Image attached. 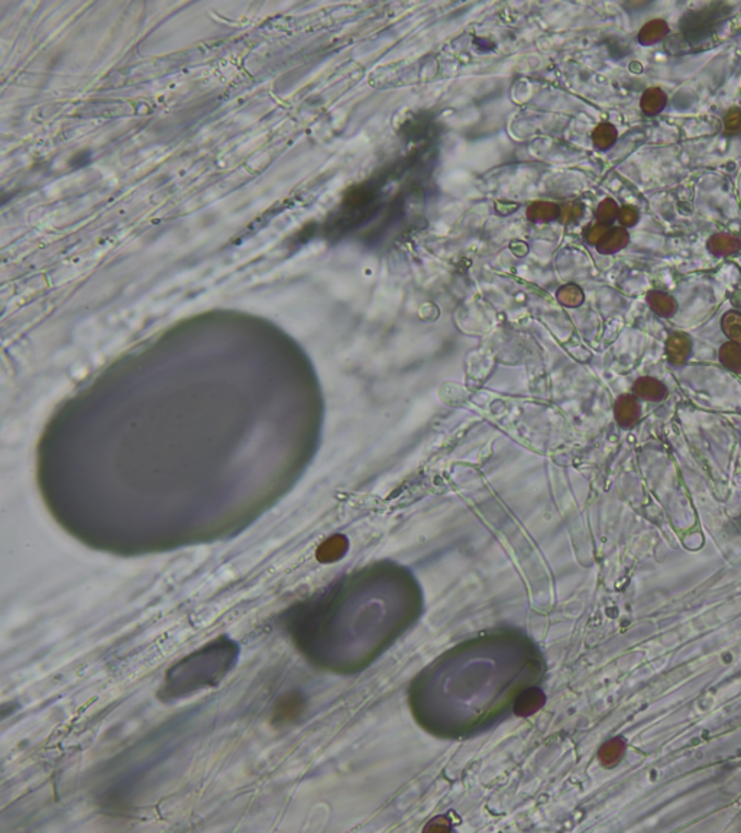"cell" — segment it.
<instances>
[{
    "label": "cell",
    "instance_id": "cell-17",
    "mask_svg": "<svg viewBox=\"0 0 741 833\" xmlns=\"http://www.w3.org/2000/svg\"><path fill=\"white\" fill-rule=\"evenodd\" d=\"M562 304L567 307H578L584 301V293L577 285H566L558 294Z\"/></svg>",
    "mask_w": 741,
    "mask_h": 833
},
{
    "label": "cell",
    "instance_id": "cell-9",
    "mask_svg": "<svg viewBox=\"0 0 741 833\" xmlns=\"http://www.w3.org/2000/svg\"><path fill=\"white\" fill-rule=\"evenodd\" d=\"M668 104V95L659 89V87H650L647 89L641 99H640V107L643 110V113L646 116H658L659 113H662L665 110Z\"/></svg>",
    "mask_w": 741,
    "mask_h": 833
},
{
    "label": "cell",
    "instance_id": "cell-11",
    "mask_svg": "<svg viewBox=\"0 0 741 833\" xmlns=\"http://www.w3.org/2000/svg\"><path fill=\"white\" fill-rule=\"evenodd\" d=\"M720 362L730 370L741 373V344L734 341L724 343L720 349Z\"/></svg>",
    "mask_w": 741,
    "mask_h": 833
},
{
    "label": "cell",
    "instance_id": "cell-8",
    "mask_svg": "<svg viewBox=\"0 0 741 833\" xmlns=\"http://www.w3.org/2000/svg\"><path fill=\"white\" fill-rule=\"evenodd\" d=\"M706 249L714 256H730L741 249V239L728 233H717L708 239Z\"/></svg>",
    "mask_w": 741,
    "mask_h": 833
},
{
    "label": "cell",
    "instance_id": "cell-14",
    "mask_svg": "<svg viewBox=\"0 0 741 833\" xmlns=\"http://www.w3.org/2000/svg\"><path fill=\"white\" fill-rule=\"evenodd\" d=\"M347 550H348V541L345 540V537L336 535L323 544V547L320 549V559H323L326 561L337 560L347 553Z\"/></svg>",
    "mask_w": 741,
    "mask_h": 833
},
{
    "label": "cell",
    "instance_id": "cell-2",
    "mask_svg": "<svg viewBox=\"0 0 741 833\" xmlns=\"http://www.w3.org/2000/svg\"><path fill=\"white\" fill-rule=\"evenodd\" d=\"M692 352V340L687 333L676 332L666 340V355L670 363H685Z\"/></svg>",
    "mask_w": 741,
    "mask_h": 833
},
{
    "label": "cell",
    "instance_id": "cell-19",
    "mask_svg": "<svg viewBox=\"0 0 741 833\" xmlns=\"http://www.w3.org/2000/svg\"><path fill=\"white\" fill-rule=\"evenodd\" d=\"M607 232H608V226H607V224H603V223H596V224H595V226L591 229V231L588 232V235H586V241H588V243H589V245H594V246H596V245H598V242H600V241L603 239V236H604Z\"/></svg>",
    "mask_w": 741,
    "mask_h": 833
},
{
    "label": "cell",
    "instance_id": "cell-4",
    "mask_svg": "<svg viewBox=\"0 0 741 833\" xmlns=\"http://www.w3.org/2000/svg\"><path fill=\"white\" fill-rule=\"evenodd\" d=\"M633 392L646 399V401H651V402H661L668 396V388L663 382H661L656 378H651V377H643L639 378L634 382L633 387Z\"/></svg>",
    "mask_w": 741,
    "mask_h": 833
},
{
    "label": "cell",
    "instance_id": "cell-10",
    "mask_svg": "<svg viewBox=\"0 0 741 833\" xmlns=\"http://www.w3.org/2000/svg\"><path fill=\"white\" fill-rule=\"evenodd\" d=\"M647 304L654 312L665 319L672 317V315H675V312L677 310V303L672 296L662 293V291H656V290L650 291L647 294Z\"/></svg>",
    "mask_w": 741,
    "mask_h": 833
},
{
    "label": "cell",
    "instance_id": "cell-7",
    "mask_svg": "<svg viewBox=\"0 0 741 833\" xmlns=\"http://www.w3.org/2000/svg\"><path fill=\"white\" fill-rule=\"evenodd\" d=\"M669 35V25L663 19H653L643 25L639 31L637 41L643 47H650L663 41Z\"/></svg>",
    "mask_w": 741,
    "mask_h": 833
},
{
    "label": "cell",
    "instance_id": "cell-18",
    "mask_svg": "<svg viewBox=\"0 0 741 833\" xmlns=\"http://www.w3.org/2000/svg\"><path fill=\"white\" fill-rule=\"evenodd\" d=\"M640 219L639 210L633 206H624L620 209L618 212V221L621 223L622 227H633L637 224Z\"/></svg>",
    "mask_w": 741,
    "mask_h": 833
},
{
    "label": "cell",
    "instance_id": "cell-1",
    "mask_svg": "<svg viewBox=\"0 0 741 833\" xmlns=\"http://www.w3.org/2000/svg\"><path fill=\"white\" fill-rule=\"evenodd\" d=\"M721 12L711 11L709 8L689 12L680 20L682 34L691 42H698L716 32Z\"/></svg>",
    "mask_w": 741,
    "mask_h": 833
},
{
    "label": "cell",
    "instance_id": "cell-15",
    "mask_svg": "<svg viewBox=\"0 0 741 833\" xmlns=\"http://www.w3.org/2000/svg\"><path fill=\"white\" fill-rule=\"evenodd\" d=\"M723 128L727 136L741 135V107H731L724 113Z\"/></svg>",
    "mask_w": 741,
    "mask_h": 833
},
{
    "label": "cell",
    "instance_id": "cell-3",
    "mask_svg": "<svg viewBox=\"0 0 741 833\" xmlns=\"http://www.w3.org/2000/svg\"><path fill=\"white\" fill-rule=\"evenodd\" d=\"M614 414H615L617 422L621 427L629 428V427L634 425L639 418V414H640V407H639L637 399L633 395L620 396L615 402Z\"/></svg>",
    "mask_w": 741,
    "mask_h": 833
},
{
    "label": "cell",
    "instance_id": "cell-12",
    "mask_svg": "<svg viewBox=\"0 0 741 833\" xmlns=\"http://www.w3.org/2000/svg\"><path fill=\"white\" fill-rule=\"evenodd\" d=\"M617 138H618L617 128L611 123H600L595 128V130L592 133V140L595 143V147L601 151L610 150L615 143Z\"/></svg>",
    "mask_w": 741,
    "mask_h": 833
},
{
    "label": "cell",
    "instance_id": "cell-6",
    "mask_svg": "<svg viewBox=\"0 0 741 833\" xmlns=\"http://www.w3.org/2000/svg\"><path fill=\"white\" fill-rule=\"evenodd\" d=\"M546 698L543 695V692L538 691L536 687L527 688L523 693H520V696L517 698L516 703H514V712L516 715L526 717L530 716L533 713H536L541 706L545 705Z\"/></svg>",
    "mask_w": 741,
    "mask_h": 833
},
{
    "label": "cell",
    "instance_id": "cell-16",
    "mask_svg": "<svg viewBox=\"0 0 741 833\" xmlns=\"http://www.w3.org/2000/svg\"><path fill=\"white\" fill-rule=\"evenodd\" d=\"M618 212L620 207L615 201L613 198H606L604 201H601L600 206H598L595 216L598 219V223L610 226L615 219H618Z\"/></svg>",
    "mask_w": 741,
    "mask_h": 833
},
{
    "label": "cell",
    "instance_id": "cell-5",
    "mask_svg": "<svg viewBox=\"0 0 741 833\" xmlns=\"http://www.w3.org/2000/svg\"><path fill=\"white\" fill-rule=\"evenodd\" d=\"M630 243V235L624 227H613L608 229V232L603 236V239L598 242L596 249L603 255H613L624 249Z\"/></svg>",
    "mask_w": 741,
    "mask_h": 833
},
{
    "label": "cell",
    "instance_id": "cell-13",
    "mask_svg": "<svg viewBox=\"0 0 741 833\" xmlns=\"http://www.w3.org/2000/svg\"><path fill=\"white\" fill-rule=\"evenodd\" d=\"M721 329L730 341L741 344V312L735 310L727 311L721 319Z\"/></svg>",
    "mask_w": 741,
    "mask_h": 833
},
{
    "label": "cell",
    "instance_id": "cell-20",
    "mask_svg": "<svg viewBox=\"0 0 741 833\" xmlns=\"http://www.w3.org/2000/svg\"><path fill=\"white\" fill-rule=\"evenodd\" d=\"M449 829H450V826H449V822H447V819H445V817H438V819L432 820V822L429 823V826L426 827V830H435V832H446V830H449Z\"/></svg>",
    "mask_w": 741,
    "mask_h": 833
}]
</instances>
